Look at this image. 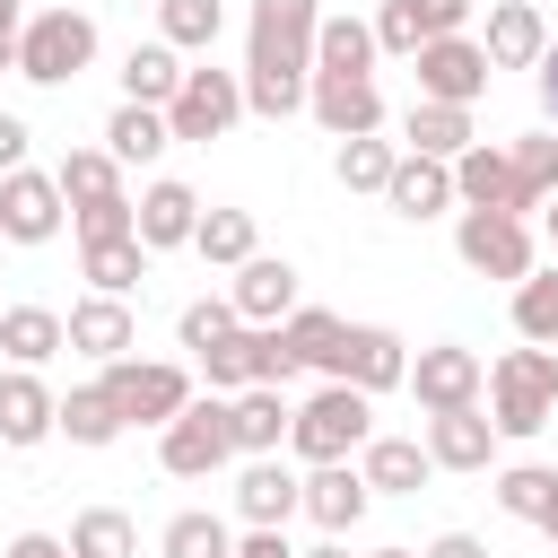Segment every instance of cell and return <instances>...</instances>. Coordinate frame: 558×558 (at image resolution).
<instances>
[{"instance_id": "obj_1", "label": "cell", "mask_w": 558, "mask_h": 558, "mask_svg": "<svg viewBox=\"0 0 558 558\" xmlns=\"http://www.w3.org/2000/svg\"><path fill=\"white\" fill-rule=\"evenodd\" d=\"M488 427H497V445H523V436H541L549 418H558V349H506L497 366H488Z\"/></svg>"}, {"instance_id": "obj_2", "label": "cell", "mask_w": 558, "mask_h": 558, "mask_svg": "<svg viewBox=\"0 0 558 558\" xmlns=\"http://www.w3.org/2000/svg\"><path fill=\"white\" fill-rule=\"evenodd\" d=\"M366 436H375V401H366L357 384H323V392L288 418V445H296L305 471H314V462H349Z\"/></svg>"}, {"instance_id": "obj_3", "label": "cell", "mask_w": 558, "mask_h": 558, "mask_svg": "<svg viewBox=\"0 0 558 558\" xmlns=\"http://www.w3.org/2000/svg\"><path fill=\"white\" fill-rule=\"evenodd\" d=\"M87 61H96V17H87V9H35V17L17 26V78L70 87Z\"/></svg>"}, {"instance_id": "obj_4", "label": "cell", "mask_w": 558, "mask_h": 558, "mask_svg": "<svg viewBox=\"0 0 558 558\" xmlns=\"http://www.w3.org/2000/svg\"><path fill=\"white\" fill-rule=\"evenodd\" d=\"M314 26H323V0H253V26H244V70H270V78H314Z\"/></svg>"}, {"instance_id": "obj_5", "label": "cell", "mask_w": 558, "mask_h": 558, "mask_svg": "<svg viewBox=\"0 0 558 558\" xmlns=\"http://www.w3.org/2000/svg\"><path fill=\"white\" fill-rule=\"evenodd\" d=\"M96 392L113 401V418H122V427H166V418L192 401V375H183V366H166V357H113V366L96 375Z\"/></svg>"}, {"instance_id": "obj_6", "label": "cell", "mask_w": 558, "mask_h": 558, "mask_svg": "<svg viewBox=\"0 0 558 558\" xmlns=\"http://www.w3.org/2000/svg\"><path fill=\"white\" fill-rule=\"evenodd\" d=\"M157 462H166L174 480H209V471H227V462H235L227 401H218V392H209V401H183V410L157 427Z\"/></svg>"}, {"instance_id": "obj_7", "label": "cell", "mask_w": 558, "mask_h": 558, "mask_svg": "<svg viewBox=\"0 0 558 558\" xmlns=\"http://www.w3.org/2000/svg\"><path fill=\"white\" fill-rule=\"evenodd\" d=\"M410 70H418V105H480L488 78H497L480 35H436V44L410 52Z\"/></svg>"}, {"instance_id": "obj_8", "label": "cell", "mask_w": 558, "mask_h": 558, "mask_svg": "<svg viewBox=\"0 0 558 558\" xmlns=\"http://www.w3.org/2000/svg\"><path fill=\"white\" fill-rule=\"evenodd\" d=\"M244 122V78L235 70H183V87H174V105H166V131L174 140H227Z\"/></svg>"}, {"instance_id": "obj_9", "label": "cell", "mask_w": 558, "mask_h": 558, "mask_svg": "<svg viewBox=\"0 0 558 558\" xmlns=\"http://www.w3.org/2000/svg\"><path fill=\"white\" fill-rule=\"evenodd\" d=\"M453 253H462V270H480V279H532V227L506 218V209H462Z\"/></svg>"}, {"instance_id": "obj_10", "label": "cell", "mask_w": 558, "mask_h": 558, "mask_svg": "<svg viewBox=\"0 0 558 558\" xmlns=\"http://www.w3.org/2000/svg\"><path fill=\"white\" fill-rule=\"evenodd\" d=\"M410 392H418V410L436 418V410H480V392H488V366H480V349H462V340H436V349H418L410 357V375H401Z\"/></svg>"}, {"instance_id": "obj_11", "label": "cell", "mask_w": 558, "mask_h": 558, "mask_svg": "<svg viewBox=\"0 0 558 558\" xmlns=\"http://www.w3.org/2000/svg\"><path fill=\"white\" fill-rule=\"evenodd\" d=\"M401 375H410V340H401L392 323H349V331H340L331 384H357V392L375 401V392H392Z\"/></svg>"}, {"instance_id": "obj_12", "label": "cell", "mask_w": 558, "mask_h": 558, "mask_svg": "<svg viewBox=\"0 0 558 558\" xmlns=\"http://www.w3.org/2000/svg\"><path fill=\"white\" fill-rule=\"evenodd\" d=\"M366 506H375V488L357 480V462H314V471L296 480V514H314L323 541H349V532L366 523Z\"/></svg>"}, {"instance_id": "obj_13", "label": "cell", "mask_w": 558, "mask_h": 558, "mask_svg": "<svg viewBox=\"0 0 558 558\" xmlns=\"http://www.w3.org/2000/svg\"><path fill=\"white\" fill-rule=\"evenodd\" d=\"M61 218H70V201H61L52 174H35V166L0 174V235H9V244H52Z\"/></svg>"}, {"instance_id": "obj_14", "label": "cell", "mask_w": 558, "mask_h": 558, "mask_svg": "<svg viewBox=\"0 0 558 558\" xmlns=\"http://www.w3.org/2000/svg\"><path fill=\"white\" fill-rule=\"evenodd\" d=\"M61 340H70L78 357L113 366V357L140 349V314H131V296H78V305L61 314Z\"/></svg>"}, {"instance_id": "obj_15", "label": "cell", "mask_w": 558, "mask_h": 558, "mask_svg": "<svg viewBox=\"0 0 558 558\" xmlns=\"http://www.w3.org/2000/svg\"><path fill=\"white\" fill-rule=\"evenodd\" d=\"M192 227H201V192H192V183H174V174H157V183L131 201V235H140L148 253L192 244Z\"/></svg>"}, {"instance_id": "obj_16", "label": "cell", "mask_w": 558, "mask_h": 558, "mask_svg": "<svg viewBox=\"0 0 558 558\" xmlns=\"http://www.w3.org/2000/svg\"><path fill=\"white\" fill-rule=\"evenodd\" d=\"M305 113H314L331 140H366V131H384V96H375V78H305Z\"/></svg>"}, {"instance_id": "obj_17", "label": "cell", "mask_w": 558, "mask_h": 558, "mask_svg": "<svg viewBox=\"0 0 558 558\" xmlns=\"http://www.w3.org/2000/svg\"><path fill=\"white\" fill-rule=\"evenodd\" d=\"M480 52H488V70H541V52H549V17H541L532 0H497Z\"/></svg>"}, {"instance_id": "obj_18", "label": "cell", "mask_w": 558, "mask_h": 558, "mask_svg": "<svg viewBox=\"0 0 558 558\" xmlns=\"http://www.w3.org/2000/svg\"><path fill=\"white\" fill-rule=\"evenodd\" d=\"M453 209H506V218H523V192H514V166H506V148L471 140V148L453 157Z\"/></svg>"}, {"instance_id": "obj_19", "label": "cell", "mask_w": 558, "mask_h": 558, "mask_svg": "<svg viewBox=\"0 0 558 558\" xmlns=\"http://www.w3.org/2000/svg\"><path fill=\"white\" fill-rule=\"evenodd\" d=\"M227 305H235V323L270 331V323H288V314H296V270H288V262H270V253H253V262L235 270Z\"/></svg>"}, {"instance_id": "obj_20", "label": "cell", "mask_w": 558, "mask_h": 558, "mask_svg": "<svg viewBox=\"0 0 558 558\" xmlns=\"http://www.w3.org/2000/svg\"><path fill=\"white\" fill-rule=\"evenodd\" d=\"M288 418H296V410H288V392H279V384H244V392L227 401V436H235V453H244V462L279 453V445H288Z\"/></svg>"}, {"instance_id": "obj_21", "label": "cell", "mask_w": 558, "mask_h": 558, "mask_svg": "<svg viewBox=\"0 0 558 558\" xmlns=\"http://www.w3.org/2000/svg\"><path fill=\"white\" fill-rule=\"evenodd\" d=\"M418 445H427L436 471H488V462H497V427H488V410H436Z\"/></svg>"}, {"instance_id": "obj_22", "label": "cell", "mask_w": 558, "mask_h": 558, "mask_svg": "<svg viewBox=\"0 0 558 558\" xmlns=\"http://www.w3.org/2000/svg\"><path fill=\"white\" fill-rule=\"evenodd\" d=\"M357 480H366L375 497H418V488L436 480V462H427L418 436H366V445H357Z\"/></svg>"}, {"instance_id": "obj_23", "label": "cell", "mask_w": 558, "mask_h": 558, "mask_svg": "<svg viewBox=\"0 0 558 558\" xmlns=\"http://www.w3.org/2000/svg\"><path fill=\"white\" fill-rule=\"evenodd\" d=\"M235 514H244V532H288V514H296V471H288L279 453L244 462V480H235Z\"/></svg>"}, {"instance_id": "obj_24", "label": "cell", "mask_w": 558, "mask_h": 558, "mask_svg": "<svg viewBox=\"0 0 558 558\" xmlns=\"http://www.w3.org/2000/svg\"><path fill=\"white\" fill-rule=\"evenodd\" d=\"M52 401H61V392H52L35 366H9V375H0V445H17V453L44 445V436H52Z\"/></svg>"}, {"instance_id": "obj_25", "label": "cell", "mask_w": 558, "mask_h": 558, "mask_svg": "<svg viewBox=\"0 0 558 558\" xmlns=\"http://www.w3.org/2000/svg\"><path fill=\"white\" fill-rule=\"evenodd\" d=\"M384 201L401 209V218H445L453 209V166H436V157H392V183H384Z\"/></svg>"}, {"instance_id": "obj_26", "label": "cell", "mask_w": 558, "mask_h": 558, "mask_svg": "<svg viewBox=\"0 0 558 558\" xmlns=\"http://www.w3.org/2000/svg\"><path fill=\"white\" fill-rule=\"evenodd\" d=\"M314 78H375V26L366 17H323L314 26Z\"/></svg>"}, {"instance_id": "obj_27", "label": "cell", "mask_w": 558, "mask_h": 558, "mask_svg": "<svg viewBox=\"0 0 558 558\" xmlns=\"http://www.w3.org/2000/svg\"><path fill=\"white\" fill-rule=\"evenodd\" d=\"M401 140H410V157H436V166H453L480 131H471V105H410L401 113Z\"/></svg>"}, {"instance_id": "obj_28", "label": "cell", "mask_w": 558, "mask_h": 558, "mask_svg": "<svg viewBox=\"0 0 558 558\" xmlns=\"http://www.w3.org/2000/svg\"><path fill=\"white\" fill-rule=\"evenodd\" d=\"M174 87H183V52L174 44H131L122 52V105H174Z\"/></svg>"}, {"instance_id": "obj_29", "label": "cell", "mask_w": 558, "mask_h": 558, "mask_svg": "<svg viewBox=\"0 0 558 558\" xmlns=\"http://www.w3.org/2000/svg\"><path fill=\"white\" fill-rule=\"evenodd\" d=\"M166 148H174V131H166L157 105H113V113H105V157H113V166H148V157H166Z\"/></svg>"}, {"instance_id": "obj_30", "label": "cell", "mask_w": 558, "mask_h": 558, "mask_svg": "<svg viewBox=\"0 0 558 558\" xmlns=\"http://www.w3.org/2000/svg\"><path fill=\"white\" fill-rule=\"evenodd\" d=\"M78 270H87V296H131V288L148 279V244H140V235L78 244Z\"/></svg>"}, {"instance_id": "obj_31", "label": "cell", "mask_w": 558, "mask_h": 558, "mask_svg": "<svg viewBox=\"0 0 558 558\" xmlns=\"http://www.w3.org/2000/svg\"><path fill=\"white\" fill-rule=\"evenodd\" d=\"M0 349H9V366H44L70 340H61V314L52 305H0Z\"/></svg>"}, {"instance_id": "obj_32", "label": "cell", "mask_w": 558, "mask_h": 558, "mask_svg": "<svg viewBox=\"0 0 558 558\" xmlns=\"http://www.w3.org/2000/svg\"><path fill=\"white\" fill-rule=\"evenodd\" d=\"M52 183H61V201H70V209H96V201H122V166H113L105 148H70V157L52 166Z\"/></svg>"}, {"instance_id": "obj_33", "label": "cell", "mask_w": 558, "mask_h": 558, "mask_svg": "<svg viewBox=\"0 0 558 558\" xmlns=\"http://www.w3.org/2000/svg\"><path fill=\"white\" fill-rule=\"evenodd\" d=\"M218 35H227V0H157V44L209 52Z\"/></svg>"}, {"instance_id": "obj_34", "label": "cell", "mask_w": 558, "mask_h": 558, "mask_svg": "<svg viewBox=\"0 0 558 558\" xmlns=\"http://www.w3.org/2000/svg\"><path fill=\"white\" fill-rule=\"evenodd\" d=\"M192 253L218 262V270H244V262H253V209H201Z\"/></svg>"}, {"instance_id": "obj_35", "label": "cell", "mask_w": 558, "mask_h": 558, "mask_svg": "<svg viewBox=\"0 0 558 558\" xmlns=\"http://www.w3.org/2000/svg\"><path fill=\"white\" fill-rule=\"evenodd\" d=\"M52 427H61L70 445H87V453L122 436V418H113V401H105L96 384H78V392H61V401H52Z\"/></svg>"}, {"instance_id": "obj_36", "label": "cell", "mask_w": 558, "mask_h": 558, "mask_svg": "<svg viewBox=\"0 0 558 558\" xmlns=\"http://www.w3.org/2000/svg\"><path fill=\"white\" fill-rule=\"evenodd\" d=\"M497 506H506L514 523H549V506H558V471H549V462H506V471H497Z\"/></svg>"}, {"instance_id": "obj_37", "label": "cell", "mask_w": 558, "mask_h": 558, "mask_svg": "<svg viewBox=\"0 0 558 558\" xmlns=\"http://www.w3.org/2000/svg\"><path fill=\"white\" fill-rule=\"evenodd\" d=\"M70 558H140V532H131V514L122 506H87L78 523H70V541H61Z\"/></svg>"}, {"instance_id": "obj_38", "label": "cell", "mask_w": 558, "mask_h": 558, "mask_svg": "<svg viewBox=\"0 0 558 558\" xmlns=\"http://www.w3.org/2000/svg\"><path fill=\"white\" fill-rule=\"evenodd\" d=\"M157 558H235V532H227L209 506H183V514L157 532Z\"/></svg>"}, {"instance_id": "obj_39", "label": "cell", "mask_w": 558, "mask_h": 558, "mask_svg": "<svg viewBox=\"0 0 558 558\" xmlns=\"http://www.w3.org/2000/svg\"><path fill=\"white\" fill-rule=\"evenodd\" d=\"M340 314H323V305H296L288 323H279V340L296 349V366H323V384H331V357H340Z\"/></svg>"}, {"instance_id": "obj_40", "label": "cell", "mask_w": 558, "mask_h": 558, "mask_svg": "<svg viewBox=\"0 0 558 558\" xmlns=\"http://www.w3.org/2000/svg\"><path fill=\"white\" fill-rule=\"evenodd\" d=\"M514 331L532 349H558V262L532 270V279H514Z\"/></svg>"}, {"instance_id": "obj_41", "label": "cell", "mask_w": 558, "mask_h": 558, "mask_svg": "<svg viewBox=\"0 0 558 558\" xmlns=\"http://www.w3.org/2000/svg\"><path fill=\"white\" fill-rule=\"evenodd\" d=\"M506 166H514V192H523V209H541V201L558 192V131H532V140H514V148H506Z\"/></svg>"}, {"instance_id": "obj_42", "label": "cell", "mask_w": 558, "mask_h": 558, "mask_svg": "<svg viewBox=\"0 0 558 558\" xmlns=\"http://www.w3.org/2000/svg\"><path fill=\"white\" fill-rule=\"evenodd\" d=\"M392 157H401V148L366 131V140H340V157H331V174H340L349 192H384V183H392Z\"/></svg>"}, {"instance_id": "obj_43", "label": "cell", "mask_w": 558, "mask_h": 558, "mask_svg": "<svg viewBox=\"0 0 558 558\" xmlns=\"http://www.w3.org/2000/svg\"><path fill=\"white\" fill-rule=\"evenodd\" d=\"M235 331H244V323H235V305H227V296H192V305L174 314V340H183L192 357H201V349H218V340H235Z\"/></svg>"}, {"instance_id": "obj_44", "label": "cell", "mask_w": 558, "mask_h": 558, "mask_svg": "<svg viewBox=\"0 0 558 558\" xmlns=\"http://www.w3.org/2000/svg\"><path fill=\"white\" fill-rule=\"evenodd\" d=\"M201 375H209V392H218V401H235V392L253 384V323H244L235 340H218V349H201Z\"/></svg>"}, {"instance_id": "obj_45", "label": "cell", "mask_w": 558, "mask_h": 558, "mask_svg": "<svg viewBox=\"0 0 558 558\" xmlns=\"http://www.w3.org/2000/svg\"><path fill=\"white\" fill-rule=\"evenodd\" d=\"M244 113H262V122H288V113H305V78L244 70Z\"/></svg>"}, {"instance_id": "obj_46", "label": "cell", "mask_w": 558, "mask_h": 558, "mask_svg": "<svg viewBox=\"0 0 558 558\" xmlns=\"http://www.w3.org/2000/svg\"><path fill=\"white\" fill-rule=\"evenodd\" d=\"M418 44H427V35H418V9H410V0H384V9H375V52H401V61H410Z\"/></svg>"}, {"instance_id": "obj_47", "label": "cell", "mask_w": 558, "mask_h": 558, "mask_svg": "<svg viewBox=\"0 0 558 558\" xmlns=\"http://www.w3.org/2000/svg\"><path fill=\"white\" fill-rule=\"evenodd\" d=\"M70 227H78V244H113V235H131V192H122V201H96V209H70Z\"/></svg>"}, {"instance_id": "obj_48", "label": "cell", "mask_w": 558, "mask_h": 558, "mask_svg": "<svg viewBox=\"0 0 558 558\" xmlns=\"http://www.w3.org/2000/svg\"><path fill=\"white\" fill-rule=\"evenodd\" d=\"M305 366H296V349L279 340V323L270 331H253V384H296Z\"/></svg>"}, {"instance_id": "obj_49", "label": "cell", "mask_w": 558, "mask_h": 558, "mask_svg": "<svg viewBox=\"0 0 558 558\" xmlns=\"http://www.w3.org/2000/svg\"><path fill=\"white\" fill-rule=\"evenodd\" d=\"M410 9H418V35H427V44H436V35H462V26H471V9H480V0H410Z\"/></svg>"}, {"instance_id": "obj_50", "label": "cell", "mask_w": 558, "mask_h": 558, "mask_svg": "<svg viewBox=\"0 0 558 558\" xmlns=\"http://www.w3.org/2000/svg\"><path fill=\"white\" fill-rule=\"evenodd\" d=\"M26 140H35V131H26L17 113H0V174H17V166H26Z\"/></svg>"}, {"instance_id": "obj_51", "label": "cell", "mask_w": 558, "mask_h": 558, "mask_svg": "<svg viewBox=\"0 0 558 558\" xmlns=\"http://www.w3.org/2000/svg\"><path fill=\"white\" fill-rule=\"evenodd\" d=\"M418 558H488V541H480V532H436Z\"/></svg>"}, {"instance_id": "obj_52", "label": "cell", "mask_w": 558, "mask_h": 558, "mask_svg": "<svg viewBox=\"0 0 558 558\" xmlns=\"http://www.w3.org/2000/svg\"><path fill=\"white\" fill-rule=\"evenodd\" d=\"M0 558H70V549H61V541H52V532H17V541H9V549H0Z\"/></svg>"}, {"instance_id": "obj_53", "label": "cell", "mask_w": 558, "mask_h": 558, "mask_svg": "<svg viewBox=\"0 0 558 558\" xmlns=\"http://www.w3.org/2000/svg\"><path fill=\"white\" fill-rule=\"evenodd\" d=\"M235 558H296V549H288V532H244Z\"/></svg>"}, {"instance_id": "obj_54", "label": "cell", "mask_w": 558, "mask_h": 558, "mask_svg": "<svg viewBox=\"0 0 558 558\" xmlns=\"http://www.w3.org/2000/svg\"><path fill=\"white\" fill-rule=\"evenodd\" d=\"M541 113L558 122V35H549V52H541Z\"/></svg>"}, {"instance_id": "obj_55", "label": "cell", "mask_w": 558, "mask_h": 558, "mask_svg": "<svg viewBox=\"0 0 558 558\" xmlns=\"http://www.w3.org/2000/svg\"><path fill=\"white\" fill-rule=\"evenodd\" d=\"M296 558H349V541H314V549H296Z\"/></svg>"}, {"instance_id": "obj_56", "label": "cell", "mask_w": 558, "mask_h": 558, "mask_svg": "<svg viewBox=\"0 0 558 558\" xmlns=\"http://www.w3.org/2000/svg\"><path fill=\"white\" fill-rule=\"evenodd\" d=\"M0 70H17V35L9 26H0Z\"/></svg>"}, {"instance_id": "obj_57", "label": "cell", "mask_w": 558, "mask_h": 558, "mask_svg": "<svg viewBox=\"0 0 558 558\" xmlns=\"http://www.w3.org/2000/svg\"><path fill=\"white\" fill-rule=\"evenodd\" d=\"M541 209H549V218H541V227H549V253H558V192H549V201H541Z\"/></svg>"}, {"instance_id": "obj_58", "label": "cell", "mask_w": 558, "mask_h": 558, "mask_svg": "<svg viewBox=\"0 0 558 558\" xmlns=\"http://www.w3.org/2000/svg\"><path fill=\"white\" fill-rule=\"evenodd\" d=\"M0 26H9V35H17V0H0Z\"/></svg>"}, {"instance_id": "obj_59", "label": "cell", "mask_w": 558, "mask_h": 558, "mask_svg": "<svg viewBox=\"0 0 558 558\" xmlns=\"http://www.w3.org/2000/svg\"><path fill=\"white\" fill-rule=\"evenodd\" d=\"M366 558H418V549H366Z\"/></svg>"}, {"instance_id": "obj_60", "label": "cell", "mask_w": 558, "mask_h": 558, "mask_svg": "<svg viewBox=\"0 0 558 558\" xmlns=\"http://www.w3.org/2000/svg\"><path fill=\"white\" fill-rule=\"evenodd\" d=\"M541 532H549V541H558V506H549V523H541Z\"/></svg>"}]
</instances>
